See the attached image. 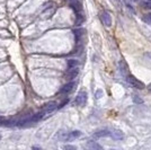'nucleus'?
I'll list each match as a JSON object with an SVG mask.
<instances>
[{
    "label": "nucleus",
    "mask_w": 151,
    "mask_h": 150,
    "mask_svg": "<svg viewBox=\"0 0 151 150\" xmlns=\"http://www.w3.org/2000/svg\"><path fill=\"white\" fill-rule=\"evenodd\" d=\"M126 81L127 84L133 88H137V89H143L145 87V84L142 81H140L139 79H137L134 76L132 75H127L126 76Z\"/></svg>",
    "instance_id": "1"
},
{
    "label": "nucleus",
    "mask_w": 151,
    "mask_h": 150,
    "mask_svg": "<svg viewBox=\"0 0 151 150\" xmlns=\"http://www.w3.org/2000/svg\"><path fill=\"white\" fill-rule=\"evenodd\" d=\"M86 102H87V92L86 90H80L77 95V97H76L75 104L78 106H83L86 104Z\"/></svg>",
    "instance_id": "2"
},
{
    "label": "nucleus",
    "mask_w": 151,
    "mask_h": 150,
    "mask_svg": "<svg viewBox=\"0 0 151 150\" xmlns=\"http://www.w3.org/2000/svg\"><path fill=\"white\" fill-rule=\"evenodd\" d=\"M57 107H58V104L55 102H51V103H47V104L45 105L44 108H43V111H44L45 115L47 116V115H51L52 113L54 112V111L57 110Z\"/></svg>",
    "instance_id": "3"
},
{
    "label": "nucleus",
    "mask_w": 151,
    "mask_h": 150,
    "mask_svg": "<svg viewBox=\"0 0 151 150\" xmlns=\"http://www.w3.org/2000/svg\"><path fill=\"white\" fill-rule=\"evenodd\" d=\"M101 22H103V24L105 26H111L112 25V17H111V15L107 13V12H103L101 14Z\"/></svg>",
    "instance_id": "4"
},
{
    "label": "nucleus",
    "mask_w": 151,
    "mask_h": 150,
    "mask_svg": "<svg viewBox=\"0 0 151 150\" xmlns=\"http://www.w3.org/2000/svg\"><path fill=\"white\" fill-rule=\"evenodd\" d=\"M81 136V132L80 131H71V132H67L65 136H64V140L63 141H70V140H73V139H77Z\"/></svg>",
    "instance_id": "5"
},
{
    "label": "nucleus",
    "mask_w": 151,
    "mask_h": 150,
    "mask_svg": "<svg viewBox=\"0 0 151 150\" xmlns=\"http://www.w3.org/2000/svg\"><path fill=\"white\" fill-rule=\"evenodd\" d=\"M111 133H112V130H107V129H103V130H98L94 133L95 138H106V137H111Z\"/></svg>",
    "instance_id": "6"
},
{
    "label": "nucleus",
    "mask_w": 151,
    "mask_h": 150,
    "mask_svg": "<svg viewBox=\"0 0 151 150\" xmlns=\"http://www.w3.org/2000/svg\"><path fill=\"white\" fill-rule=\"evenodd\" d=\"M75 86H76V84L73 81L69 82V84L64 85V86L61 88L60 93H61V94H69L70 92H72V89H73V87H75Z\"/></svg>",
    "instance_id": "7"
},
{
    "label": "nucleus",
    "mask_w": 151,
    "mask_h": 150,
    "mask_svg": "<svg viewBox=\"0 0 151 150\" xmlns=\"http://www.w3.org/2000/svg\"><path fill=\"white\" fill-rule=\"evenodd\" d=\"M78 72H79V69L78 67H73V68H69L68 71H67V77L70 78V79H73L78 76Z\"/></svg>",
    "instance_id": "8"
},
{
    "label": "nucleus",
    "mask_w": 151,
    "mask_h": 150,
    "mask_svg": "<svg viewBox=\"0 0 151 150\" xmlns=\"http://www.w3.org/2000/svg\"><path fill=\"white\" fill-rule=\"evenodd\" d=\"M111 138H113L115 140H121L124 138V133L120 130H112V133H111Z\"/></svg>",
    "instance_id": "9"
},
{
    "label": "nucleus",
    "mask_w": 151,
    "mask_h": 150,
    "mask_svg": "<svg viewBox=\"0 0 151 150\" xmlns=\"http://www.w3.org/2000/svg\"><path fill=\"white\" fill-rule=\"evenodd\" d=\"M65 133H67V131H64V130H60V131H58L57 134L54 136V139H55V140H59V141H63V140H64V136H65Z\"/></svg>",
    "instance_id": "10"
},
{
    "label": "nucleus",
    "mask_w": 151,
    "mask_h": 150,
    "mask_svg": "<svg viewBox=\"0 0 151 150\" xmlns=\"http://www.w3.org/2000/svg\"><path fill=\"white\" fill-rule=\"evenodd\" d=\"M87 148L89 149H103V147H101V144H98L97 142H94V141H89L88 144H87Z\"/></svg>",
    "instance_id": "11"
},
{
    "label": "nucleus",
    "mask_w": 151,
    "mask_h": 150,
    "mask_svg": "<svg viewBox=\"0 0 151 150\" xmlns=\"http://www.w3.org/2000/svg\"><path fill=\"white\" fill-rule=\"evenodd\" d=\"M73 33H75L76 41H77V42H79V41L81 40V38H82V35H83V33H85V31H83V30H76Z\"/></svg>",
    "instance_id": "12"
},
{
    "label": "nucleus",
    "mask_w": 151,
    "mask_h": 150,
    "mask_svg": "<svg viewBox=\"0 0 151 150\" xmlns=\"http://www.w3.org/2000/svg\"><path fill=\"white\" fill-rule=\"evenodd\" d=\"M120 71L123 74V75H126V72H127V66H126V63L124 61H120Z\"/></svg>",
    "instance_id": "13"
},
{
    "label": "nucleus",
    "mask_w": 151,
    "mask_h": 150,
    "mask_svg": "<svg viewBox=\"0 0 151 150\" xmlns=\"http://www.w3.org/2000/svg\"><path fill=\"white\" fill-rule=\"evenodd\" d=\"M78 66V61L77 60H73V59H71L68 61V67L69 68H73V67H77Z\"/></svg>",
    "instance_id": "14"
},
{
    "label": "nucleus",
    "mask_w": 151,
    "mask_h": 150,
    "mask_svg": "<svg viewBox=\"0 0 151 150\" xmlns=\"http://www.w3.org/2000/svg\"><path fill=\"white\" fill-rule=\"evenodd\" d=\"M103 95H104V92H103L101 89L97 90V92H96V98H97V100H99V98H101Z\"/></svg>",
    "instance_id": "15"
},
{
    "label": "nucleus",
    "mask_w": 151,
    "mask_h": 150,
    "mask_svg": "<svg viewBox=\"0 0 151 150\" xmlns=\"http://www.w3.org/2000/svg\"><path fill=\"white\" fill-rule=\"evenodd\" d=\"M145 22H147V23H149V24H151V14L150 15H147L145 18Z\"/></svg>",
    "instance_id": "16"
},
{
    "label": "nucleus",
    "mask_w": 151,
    "mask_h": 150,
    "mask_svg": "<svg viewBox=\"0 0 151 150\" xmlns=\"http://www.w3.org/2000/svg\"><path fill=\"white\" fill-rule=\"evenodd\" d=\"M133 98H134V102H135V103H142V102H143L141 98H138V96H137V95H134V97H133Z\"/></svg>",
    "instance_id": "17"
},
{
    "label": "nucleus",
    "mask_w": 151,
    "mask_h": 150,
    "mask_svg": "<svg viewBox=\"0 0 151 150\" xmlns=\"http://www.w3.org/2000/svg\"><path fill=\"white\" fill-rule=\"evenodd\" d=\"M64 149H76V147H73V146H65Z\"/></svg>",
    "instance_id": "18"
},
{
    "label": "nucleus",
    "mask_w": 151,
    "mask_h": 150,
    "mask_svg": "<svg viewBox=\"0 0 151 150\" xmlns=\"http://www.w3.org/2000/svg\"><path fill=\"white\" fill-rule=\"evenodd\" d=\"M145 6L147 7V8H151V2H147V1H145Z\"/></svg>",
    "instance_id": "19"
},
{
    "label": "nucleus",
    "mask_w": 151,
    "mask_h": 150,
    "mask_svg": "<svg viewBox=\"0 0 151 150\" xmlns=\"http://www.w3.org/2000/svg\"><path fill=\"white\" fill-rule=\"evenodd\" d=\"M148 89H149V92H150V93H151V84H150V85H149V86H148Z\"/></svg>",
    "instance_id": "20"
},
{
    "label": "nucleus",
    "mask_w": 151,
    "mask_h": 150,
    "mask_svg": "<svg viewBox=\"0 0 151 150\" xmlns=\"http://www.w3.org/2000/svg\"><path fill=\"white\" fill-rule=\"evenodd\" d=\"M145 1H147V2H151V0H145Z\"/></svg>",
    "instance_id": "21"
},
{
    "label": "nucleus",
    "mask_w": 151,
    "mask_h": 150,
    "mask_svg": "<svg viewBox=\"0 0 151 150\" xmlns=\"http://www.w3.org/2000/svg\"><path fill=\"white\" fill-rule=\"evenodd\" d=\"M0 139H1V134H0Z\"/></svg>",
    "instance_id": "22"
}]
</instances>
